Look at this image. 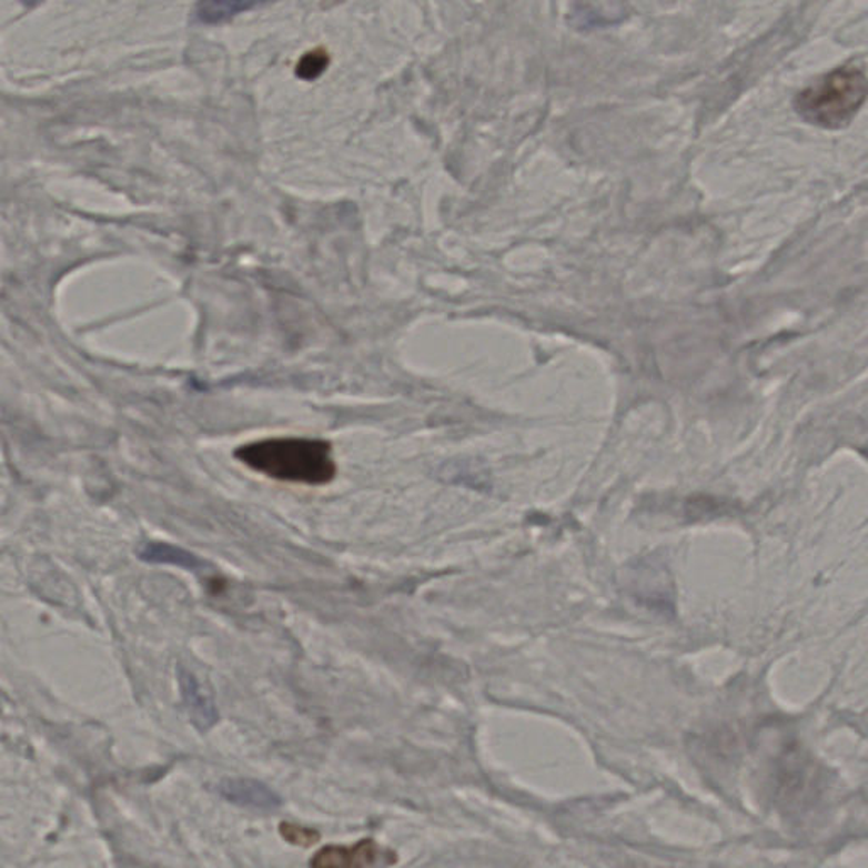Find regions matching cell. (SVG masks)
<instances>
[{
  "mask_svg": "<svg viewBox=\"0 0 868 868\" xmlns=\"http://www.w3.org/2000/svg\"><path fill=\"white\" fill-rule=\"evenodd\" d=\"M275 0H199L194 9V19L201 24H223L241 12L265 8Z\"/></svg>",
  "mask_w": 868,
  "mask_h": 868,
  "instance_id": "cell-7",
  "label": "cell"
},
{
  "mask_svg": "<svg viewBox=\"0 0 868 868\" xmlns=\"http://www.w3.org/2000/svg\"><path fill=\"white\" fill-rule=\"evenodd\" d=\"M215 790L228 803L253 811H275L284 804L272 787L255 779H224L215 786Z\"/></svg>",
  "mask_w": 868,
  "mask_h": 868,
  "instance_id": "cell-4",
  "label": "cell"
},
{
  "mask_svg": "<svg viewBox=\"0 0 868 868\" xmlns=\"http://www.w3.org/2000/svg\"><path fill=\"white\" fill-rule=\"evenodd\" d=\"M138 556L141 562L151 565H170V567L183 568L188 572L211 571L212 565L205 562L201 556L180 546L170 545L163 542L143 543L138 549Z\"/></svg>",
  "mask_w": 868,
  "mask_h": 868,
  "instance_id": "cell-6",
  "label": "cell"
},
{
  "mask_svg": "<svg viewBox=\"0 0 868 868\" xmlns=\"http://www.w3.org/2000/svg\"><path fill=\"white\" fill-rule=\"evenodd\" d=\"M391 851H385L379 847L374 840H362L352 847H330L321 848L314 855L309 865L313 868H360L372 867L379 864H394Z\"/></svg>",
  "mask_w": 868,
  "mask_h": 868,
  "instance_id": "cell-3",
  "label": "cell"
},
{
  "mask_svg": "<svg viewBox=\"0 0 868 868\" xmlns=\"http://www.w3.org/2000/svg\"><path fill=\"white\" fill-rule=\"evenodd\" d=\"M234 455L248 468L273 481L324 485L336 477L333 448L324 440H260L240 446Z\"/></svg>",
  "mask_w": 868,
  "mask_h": 868,
  "instance_id": "cell-1",
  "label": "cell"
},
{
  "mask_svg": "<svg viewBox=\"0 0 868 868\" xmlns=\"http://www.w3.org/2000/svg\"><path fill=\"white\" fill-rule=\"evenodd\" d=\"M41 0H22V4L33 8V6L40 4Z\"/></svg>",
  "mask_w": 868,
  "mask_h": 868,
  "instance_id": "cell-10",
  "label": "cell"
},
{
  "mask_svg": "<svg viewBox=\"0 0 868 868\" xmlns=\"http://www.w3.org/2000/svg\"><path fill=\"white\" fill-rule=\"evenodd\" d=\"M330 65V57L324 50H314L305 53L297 65V75L302 80H316L323 75L324 70Z\"/></svg>",
  "mask_w": 868,
  "mask_h": 868,
  "instance_id": "cell-9",
  "label": "cell"
},
{
  "mask_svg": "<svg viewBox=\"0 0 868 868\" xmlns=\"http://www.w3.org/2000/svg\"><path fill=\"white\" fill-rule=\"evenodd\" d=\"M279 832L289 845H294V847L311 848L320 844L321 840L320 831L307 828V826L295 825V822H281Z\"/></svg>",
  "mask_w": 868,
  "mask_h": 868,
  "instance_id": "cell-8",
  "label": "cell"
},
{
  "mask_svg": "<svg viewBox=\"0 0 868 868\" xmlns=\"http://www.w3.org/2000/svg\"><path fill=\"white\" fill-rule=\"evenodd\" d=\"M867 98V75L855 67H841L799 92L794 108L809 124L840 130L850 124Z\"/></svg>",
  "mask_w": 868,
  "mask_h": 868,
  "instance_id": "cell-2",
  "label": "cell"
},
{
  "mask_svg": "<svg viewBox=\"0 0 868 868\" xmlns=\"http://www.w3.org/2000/svg\"><path fill=\"white\" fill-rule=\"evenodd\" d=\"M176 680H179L183 706L188 710L192 725L201 733L209 731L215 723L220 721V713L215 709L214 700L209 693H205L199 678L188 668L179 667Z\"/></svg>",
  "mask_w": 868,
  "mask_h": 868,
  "instance_id": "cell-5",
  "label": "cell"
}]
</instances>
